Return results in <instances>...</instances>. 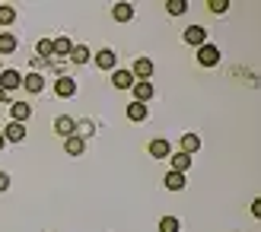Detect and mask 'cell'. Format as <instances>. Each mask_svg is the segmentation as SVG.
I'll list each match as a JSON object with an SVG mask.
<instances>
[{
	"label": "cell",
	"mask_w": 261,
	"mask_h": 232,
	"mask_svg": "<svg viewBox=\"0 0 261 232\" xmlns=\"http://www.w3.org/2000/svg\"><path fill=\"white\" fill-rule=\"evenodd\" d=\"M226 7H229V0H211V10L214 13H223Z\"/></svg>",
	"instance_id": "cell-27"
},
{
	"label": "cell",
	"mask_w": 261,
	"mask_h": 232,
	"mask_svg": "<svg viewBox=\"0 0 261 232\" xmlns=\"http://www.w3.org/2000/svg\"><path fill=\"white\" fill-rule=\"evenodd\" d=\"M166 10L172 13V16H181V13L188 10V4H185V0H169V4H166Z\"/></svg>",
	"instance_id": "cell-24"
},
{
	"label": "cell",
	"mask_w": 261,
	"mask_h": 232,
	"mask_svg": "<svg viewBox=\"0 0 261 232\" xmlns=\"http://www.w3.org/2000/svg\"><path fill=\"white\" fill-rule=\"evenodd\" d=\"M185 42H188V45H198V48H201V45L207 42V32L201 29V25H191V29H185Z\"/></svg>",
	"instance_id": "cell-9"
},
{
	"label": "cell",
	"mask_w": 261,
	"mask_h": 232,
	"mask_svg": "<svg viewBox=\"0 0 261 232\" xmlns=\"http://www.w3.org/2000/svg\"><path fill=\"white\" fill-rule=\"evenodd\" d=\"M13 51H16V35L4 32L0 35V54H13Z\"/></svg>",
	"instance_id": "cell-20"
},
{
	"label": "cell",
	"mask_w": 261,
	"mask_h": 232,
	"mask_svg": "<svg viewBox=\"0 0 261 232\" xmlns=\"http://www.w3.org/2000/svg\"><path fill=\"white\" fill-rule=\"evenodd\" d=\"M10 114H13V121L22 124V121L32 114V108H29V102H13V105H10Z\"/></svg>",
	"instance_id": "cell-10"
},
{
	"label": "cell",
	"mask_w": 261,
	"mask_h": 232,
	"mask_svg": "<svg viewBox=\"0 0 261 232\" xmlns=\"http://www.w3.org/2000/svg\"><path fill=\"white\" fill-rule=\"evenodd\" d=\"M51 45H55V54H61V57H67L70 51H73V42H70L67 35H61V38H55V42H51Z\"/></svg>",
	"instance_id": "cell-17"
},
{
	"label": "cell",
	"mask_w": 261,
	"mask_h": 232,
	"mask_svg": "<svg viewBox=\"0 0 261 232\" xmlns=\"http://www.w3.org/2000/svg\"><path fill=\"white\" fill-rule=\"evenodd\" d=\"M70 153V156H80V153L86 150V143H83V137H67V147H64Z\"/></svg>",
	"instance_id": "cell-21"
},
{
	"label": "cell",
	"mask_w": 261,
	"mask_h": 232,
	"mask_svg": "<svg viewBox=\"0 0 261 232\" xmlns=\"http://www.w3.org/2000/svg\"><path fill=\"white\" fill-rule=\"evenodd\" d=\"M115 64H118V57H115L112 48H102L96 54V67H102V70H115Z\"/></svg>",
	"instance_id": "cell-5"
},
{
	"label": "cell",
	"mask_w": 261,
	"mask_h": 232,
	"mask_svg": "<svg viewBox=\"0 0 261 232\" xmlns=\"http://www.w3.org/2000/svg\"><path fill=\"white\" fill-rule=\"evenodd\" d=\"M4 143H7V140H4V134H0V150H4Z\"/></svg>",
	"instance_id": "cell-30"
},
{
	"label": "cell",
	"mask_w": 261,
	"mask_h": 232,
	"mask_svg": "<svg viewBox=\"0 0 261 232\" xmlns=\"http://www.w3.org/2000/svg\"><path fill=\"white\" fill-rule=\"evenodd\" d=\"M22 86L29 89V93H42V89H45V80H42V73H29V76L22 80Z\"/></svg>",
	"instance_id": "cell-16"
},
{
	"label": "cell",
	"mask_w": 261,
	"mask_h": 232,
	"mask_svg": "<svg viewBox=\"0 0 261 232\" xmlns=\"http://www.w3.org/2000/svg\"><path fill=\"white\" fill-rule=\"evenodd\" d=\"M16 22V10L13 7H0V25H13Z\"/></svg>",
	"instance_id": "cell-23"
},
{
	"label": "cell",
	"mask_w": 261,
	"mask_h": 232,
	"mask_svg": "<svg viewBox=\"0 0 261 232\" xmlns=\"http://www.w3.org/2000/svg\"><path fill=\"white\" fill-rule=\"evenodd\" d=\"M4 102H7V93H4V89H0V105H4Z\"/></svg>",
	"instance_id": "cell-29"
},
{
	"label": "cell",
	"mask_w": 261,
	"mask_h": 232,
	"mask_svg": "<svg viewBox=\"0 0 261 232\" xmlns=\"http://www.w3.org/2000/svg\"><path fill=\"white\" fill-rule=\"evenodd\" d=\"M169 162H172V172H181V175L191 169V156H188V153H172Z\"/></svg>",
	"instance_id": "cell-7"
},
{
	"label": "cell",
	"mask_w": 261,
	"mask_h": 232,
	"mask_svg": "<svg viewBox=\"0 0 261 232\" xmlns=\"http://www.w3.org/2000/svg\"><path fill=\"white\" fill-rule=\"evenodd\" d=\"M35 51H38V57H51V54H55V45H51L48 38H42V42L35 45Z\"/></svg>",
	"instance_id": "cell-25"
},
{
	"label": "cell",
	"mask_w": 261,
	"mask_h": 232,
	"mask_svg": "<svg viewBox=\"0 0 261 232\" xmlns=\"http://www.w3.org/2000/svg\"><path fill=\"white\" fill-rule=\"evenodd\" d=\"M22 137H25V124L10 121V124H7V131H4V140H10V143H19Z\"/></svg>",
	"instance_id": "cell-6"
},
{
	"label": "cell",
	"mask_w": 261,
	"mask_h": 232,
	"mask_svg": "<svg viewBox=\"0 0 261 232\" xmlns=\"http://www.w3.org/2000/svg\"><path fill=\"white\" fill-rule=\"evenodd\" d=\"M130 76H137V80H150V76H153V61L150 57H137L134 67H130Z\"/></svg>",
	"instance_id": "cell-3"
},
{
	"label": "cell",
	"mask_w": 261,
	"mask_h": 232,
	"mask_svg": "<svg viewBox=\"0 0 261 232\" xmlns=\"http://www.w3.org/2000/svg\"><path fill=\"white\" fill-rule=\"evenodd\" d=\"M127 118L130 121H147V105H143V102H130V105H127Z\"/></svg>",
	"instance_id": "cell-15"
},
{
	"label": "cell",
	"mask_w": 261,
	"mask_h": 232,
	"mask_svg": "<svg viewBox=\"0 0 261 232\" xmlns=\"http://www.w3.org/2000/svg\"><path fill=\"white\" fill-rule=\"evenodd\" d=\"M160 232H178V220H175V216H163V220H160Z\"/></svg>",
	"instance_id": "cell-26"
},
{
	"label": "cell",
	"mask_w": 261,
	"mask_h": 232,
	"mask_svg": "<svg viewBox=\"0 0 261 232\" xmlns=\"http://www.w3.org/2000/svg\"><path fill=\"white\" fill-rule=\"evenodd\" d=\"M112 16L118 19V22H127L130 16H134V10H130V4H115L112 7Z\"/></svg>",
	"instance_id": "cell-18"
},
{
	"label": "cell",
	"mask_w": 261,
	"mask_h": 232,
	"mask_svg": "<svg viewBox=\"0 0 261 232\" xmlns=\"http://www.w3.org/2000/svg\"><path fill=\"white\" fill-rule=\"evenodd\" d=\"M55 131H58L61 137H73V131H76V121L64 114V118H58V121H55Z\"/></svg>",
	"instance_id": "cell-11"
},
{
	"label": "cell",
	"mask_w": 261,
	"mask_h": 232,
	"mask_svg": "<svg viewBox=\"0 0 261 232\" xmlns=\"http://www.w3.org/2000/svg\"><path fill=\"white\" fill-rule=\"evenodd\" d=\"M70 61H73V64H86V61H89V48H86V45H73Z\"/></svg>",
	"instance_id": "cell-22"
},
{
	"label": "cell",
	"mask_w": 261,
	"mask_h": 232,
	"mask_svg": "<svg viewBox=\"0 0 261 232\" xmlns=\"http://www.w3.org/2000/svg\"><path fill=\"white\" fill-rule=\"evenodd\" d=\"M112 86H115V89H130V86H134V76H130V70H115V73H112Z\"/></svg>",
	"instance_id": "cell-8"
},
{
	"label": "cell",
	"mask_w": 261,
	"mask_h": 232,
	"mask_svg": "<svg viewBox=\"0 0 261 232\" xmlns=\"http://www.w3.org/2000/svg\"><path fill=\"white\" fill-rule=\"evenodd\" d=\"M166 188L169 191H181V188H185V175H181V172H169L166 175Z\"/></svg>",
	"instance_id": "cell-19"
},
{
	"label": "cell",
	"mask_w": 261,
	"mask_h": 232,
	"mask_svg": "<svg viewBox=\"0 0 261 232\" xmlns=\"http://www.w3.org/2000/svg\"><path fill=\"white\" fill-rule=\"evenodd\" d=\"M198 150H201V137L198 134H185V137H181V153L191 156V153H198Z\"/></svg>",
	"instance_id": "cell-14"
},
{
	"label": "cell",
	"mask_w": 261,
	"mask_h": 232,
	"mask_svg": "<svg viewBox=\"0 0 261 232\" xmlns=\"http://www.w3.org/2000/svg\"><path fill=\"white\" fill-rule=\"evenodd\" d=\"M150 156H153V159H166V156H169V140L156 137L153 143H150Z\"/></svg>",
	"instance_id": "cell-12"
},
{
	"label": "cell",
	"mask_w": 261,
	"mask_h": 232,
	"mask_svg": "<svg viewBox=\"0 0 261 232\" xmlns=\"http://www.w3.org/2000/svg\"><path fill=\"white\" fill-rule=\"evenodd\" d=\"M0 70H4V64H0Z\"/></svg>",
	"instance_id": "cell-31"
},
{
	"label": "cell",
	"mask_w": 261,
	"mask_h": 232,
	"mask_svg": "<svg viewBox=\"0 0 261 232\" xmlns=\"http://www.w3.org/2000/svg\"><path fill=\"white\" fill-rule=\"evenodd\" d=\"M55 93H58V96H64V99H67V96H73V93H76V83L70 80V76H61V80L55 83Z\"/></svg>",
	"instance_id": "cell-13"
},
{
	"label": "cell",
	"mask_w": 261,
	"mask_h": 232,
	"mask_svg": "<svg viewBox=\"0 0 261 232\" xmlns=\"http://www.w3.org/2000/svg\"><path fill=\"white\" fill-rule=\"evenodd\" d=\"M198 61H201V67H214V64H220V48L217 45H201Z\"/></svg>",
	"instance_id": "cell-1"
},
{
	"label": "cell",
	"mask_w": 261,
	"mask_h": 232,
	"mask_svg": "<svg viewBox=\"0 0 261 232\" xmlns=\"http://www.w3.org/2000/svg\"><path fill=\"white\" fill-rule=\"evenodd\" d=\"M130 93L137 96V102H143V105H147V102L153 99V86H150V80H137L134 86H130Z\"/></svg>",
	"instance_id": "cell-4"
},
{
	"label": "cell",
	"mask_w": 261,
	"mask_h": 232,
	"mask_svg": "<svg viewBox=\"0 0 261 232\" xmlns=\"http://www.w3.org/2000/svg\"><path fill=\"white\" fill-rule=\"evenodd\" d=\"M7 188H10V175L0 172V191H7Z\"/></svg>",
	"instance_id": "cell-28"
},
{
	"label": "cell",
	"mask_w": 261,
	"mask_h": 232,
	"mask_svg": "<svg viewBox=\"0 0 261 232\" xmlns=\"http://www.w3.org/2000/svg\"><path fill=\"white\" fill-rule=\"evenodd\" d=\"M22 86V76L16 70H0V89L4 93H13V89H19Z\"/></svg>",
	"instance_id": "cell-2"
}]
</instances>
